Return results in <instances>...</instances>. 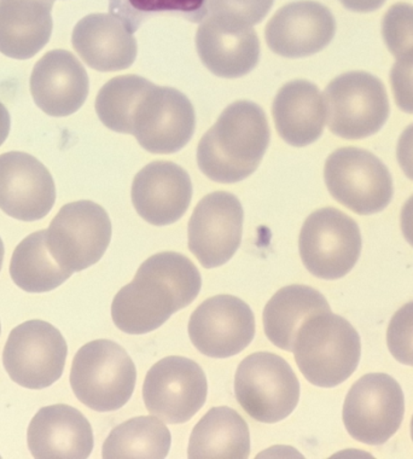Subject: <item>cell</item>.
<instances>
[{"instance_id": "1", "label": "cell", "mask_w": 413, "mask_h": 459, "mask_svg": "<svg viewBox=\"0 0 413 459\" xmlns=\"http://www.w3.org/2000/svg\"><path fill=\"white\" fill-rule=\"evenodd\" d=\"M265 111L251 100H238L221 113L197 148V163L213 182H242L258 169L270 145Z\"/></svg>"}, {"instance_id": "2", "label": "cell", "mask_w": 413, "mask_h": 459, "mask_svg": "<svg viewBox=\"0 0 413 459\" xmlns=\"http://www.w3.org/2000/svg\"><path fill=\"white\" fill-rule=\"evenodd\" d=\"M295 360L310 384L332 388L352 377L362 356L359 333L341 316L317 313L295 337Z\"/></svg>"}, {"instance_id": "3", "label": "cell", "mask_w": 413, "mask_h": 459, "mask_svg": "<svg viewBox=\"0 0 413 459\" xmlns=\"http://www.w3.org/2000/svg\"><path fill=\"white\" fill-rule=\"evenodd\" d=\"M137 370L126 351L110 340L86 343L75 354L71 385L80 403L97 412L116 411L133 395Z\"/></svg>"}, {"instance_id": "4", "label": "cell", "mask_w": 413, "mask_h": 459, "mask_svg": "<svg viewBox=\"0 0 413 459\" xmlns=\"http://www.w3.org/2000/svg\"><path fill=\"white\" fill-rule=\"evenodd\" d=\"M235 394L252 419L262 423L280 422L293 413L300 400V382L282 357L256 352L239 364Z\"/></svg>"}, {"instance_id": "5", "label": "cell", "mask_w": 413, "mask_h": 459, "mask_svg": "<svg viewBox=\"0 0 413 459\" xmlns=\"http://www.w3.org/2000/svg\"><path fill=\"white\" fill-rule=\"evenodd\" d=\"M324 100L329 130L350 141L377 134L391 113L383 82L366 72H349L332 80Z\"/></svg>"}, {"instance_id": "6", "label": "cell", "mask_w": 413, "mask_h": 459, "mask_svg": "<svg viewBox=\"0 0 413 459\" xmlns=\"http://www.w3.org/2000/svg\"><path fill=\"white\" fill-rule=\"evenodd\" d=\"M359 226L336 208L315 211L304 222L298 250L305 267L325 281L339 280L353 270L362 253Z\"/></svg>"}, {"instance_id": "7", "label": "cell", "mask_w": 413, "mask_h": 459, "mask_svg": "<svg viewBox=\"0 0 413 459\" xmlns=\"http://www.w3.org/2000/svg\"><path fill=\"white\" fill-rule=\"evenodd\" d=\"M112 239V221L92 201L65 204L47 230L48 252L68 273H80L102 259Z\"/></svg>"}, {"instance_id": "8", "label": "cell", "mask_w": 413, "mask_h": 459, "mask_svg": "<svg viewBox=\"0 0 413 459\" xmlns=\"http://www.w3.org/2000/svg\"><path fill=\"white\" fill-rule=\"evenodd\" d=\"M324 179L338 203L360 215L376 214L393 198V179L373 152L341 148L325 162Z\"/></svg>"}, {"instance_id": "9", "label": "cell", "mask_w": 413, "mask_h": 459, "mask_svg": "<svg viewBox=\"0 0 413 459\" xmlns=\"http://www.w3.org/2000/svg\"><path fill=\"white\" fill-rule=\"evenodd\" d=\"M195 109L178 90L151 83L131 111L130 127L142 148L152 154L182 151L195 132Z\"/></svg>"}, {"instance_id": "10", "label": "cell", "mask_w": 413, "mask_h": 459, "mask_svg": "<svg viewBox=\"0 0 413 459\" xmlns=\"http://www.w3.org/2000/svg\"><path fill=\"white\" fill-rule=\"evenodd\" d=\"M68 346L60 330L33 319L10 333L3 352L9 377L21 387H50L64 375Z\"/></svg>"}, {"instance_id": "11", "label": "cell", "mask_w": 413, "mask_h": 459, "mask_svg": "<svg viewBox=\"0 0 413 459\" xmlns=\"http://www.w3.org/2000/svg\"><path fill=\"white\" fill-rule=\"evenodd\" d=\"M405 412L400 385L385 374L366 375L346 396L343 423L360 443L378 446L398 432Z\"/></svg>"}, {"instance_id": "12", "label": "cell", "mask_w": 413, "mask_h": 459, "mask_svg": "<svg viewBox=\"0 0 413 459\" xmlns=\"http://www.w3.org/2000/svg\"><path fill=\"white\" fill-rule=\"evenodd\" d=\"M208 382L202 368L184 357H168L149 370L143 385L145 408L169 424L186 423L206 403Z\"/></svg>"}, {"instance_id": "13", "label": "cell", "mask_w": 413, "mask_h": 459, "mask_svg": "<svg viewBox=\"0 0 413 459\" xmlns=\"http://www.w3.org/2000/svg\"><path fill=\"white\" fill-rule=\"evenodd\" d=\"M242 204L225 191L207 195L197 204L189 221V249L204 269L230 262L243 235Z\"/></svg>"}, {"instance_id": "14", "label": "cell", "mask_w": 413, "mask_h": 459, "mask_svg": "<svg viewBox=\"0 0 413 459\" xmlns=\"http://www.w3.org/2000/svg\"><path fill=\"white\" fill-rule=\"evenodd\" d=\"M191 342L210 358L225 359L243 352L255 336L253 311L241 299L217 295L191 315Z\"/></svg>"}, {"instance_id": "15", "label": "cell", "mask_w": 413, "mask_h": 459, "mask_svg": "<svg viewBox=\"0 0 413 459\" xmlns=\"http://www.w3.org/2000/svg\"><path fill=\"white\" fill-rule=\"evenodd\" d=\"M55 203V180L39 160L22 152L0 155V210L32 222L47 217Z\"/></svg>"}, {"instance_id": "16", "label": "cell", "mask_w": 413, "mask_h": 459, "mask_svg": "<svg viewBox=\"0 0 413 459\" xmlns=\"http://www.w3.org/2000/svg\"><path fill=\"white\" fill-rule=\"evenodd\" d=\"M335 33L336 21L332 13L312 0L283 6L274 13L265 30L271 51L286 58L318 54L331 43Z\"/></svg>"}, {"instance_id": "17", "label": "cell", "mask_w": 413, "mask_h": 459, "mask_svg": "<svg viewBox=\"0 0 413 459\" xmlns=\"http://www.w3.org/2000/svg\"><path fill=\"white\" fill-rule=\"evenodd\" d=\"M196 48L204 67L219 78H242L259 64L254 28L218 16L207 15L200 22Z\"/></svg>"}, {"instance_id": "18", "label": "cell", "mask_w": 413, "mask_h": 459, "mask_svg": "<svg viewBox=\"0 0 413 459\" xmlns=\"http://www.w3.org/2000/svg\"><path fill=\"white\" fill-rule=\"evenodd\" d=\"M193 198L185 169L171 161L149 163L134 177L132 203L137 213L155 226L171 225L184 217Z\"/></svg>"}, {"instance_id": "19", "label": "cell", "mask_w": 413, "mask_h": 459, "mask_svg": "<svg viewBox=\"0 0 413 459\" xmlns=\"http://www.w3.org/2000/svg\"><path fill=\"white\" fill-rule=\"evenodd\" d=\"M30 93L48 117H65L84 106L90 91L88 72L67 50H52L34 65Z\"/></svg>"}, {"instance_id": "20", "label": "cell", "mask_w": 413, "mask_h": 459, "mask_svg": "<svg viewBox=\"0 0 413 459\" xmlns=\"http://www.w3.org/2000/svg\"><path fill=\"white\" fill-rule=\"evenodd\" d=\"M27 440L38 459H86L95 443L86 417L64 404L40 409L30 424Z\"/></svg>"}, {"instance_id": "21", "label": "cell", "mask_w": 413, "mask_h": 459, "mask_svg": "<svg viewBox=\"0 0 413 459\" xmlns=\"http://www.w3.org/2000/svg\"><path fill=\"white\" fill-rule=\"evenodd\" d=\"M180 309L178 298L165 281L138 270L134 280L114 298L112 318L121 332L143 335L159 329Z\"/></svg>"}, {"instance_id": "22", "label": "cell", "mask_w": 413, "mask_h": 459, "mask_svg": "<svg viewBox=\"0 0 413 459\" xmlns=\"http://www.w3.org/2000/svg\"><path fill=\"white\" fill-rule=\"evenodd\" d=\"M80 58L96 71L119 72L130 68L137 57V40L112 13H91L80 20L72 34Z\"/></svg>"}, {"instance_id": "23", "label": "cell", "mask_w": 413, "mask_h": 459, "mask_svg": "<svg viewBox=\"0 0 413 459\" xmlns=\"http://www.w3.org/2000/svg\"><path fill=\"white\" fill-rule=\"evenodd\" d=\"M272 114L277 132L293 147H306L321 138L326 121L324 96L314 83L294 80L274 99Z\"/></svg>"}, {"instance_id": "24", "label": "cell", "mask_w": 413, "mask_h": 459, "mask_svg": "<svg viewBox=\"0 0 413 459\" xmlns=\"http://www.w3.org/2000/svg\"><path fill=\"white\" fill-rule=\"evenodd\" d=\"M55 0H0V52L30 60L50 41Z\"/></svg>"}, {"instance_id": "25", "label": "cell", "mask_w": 413, "mask_h": 459, "mask_svg": "<svg viewBox=\"0 0 413 459\" xmlns=\"http://www.w3.org/2000/svg\"><path fill=\"white\" fill-rule=\"evenodd\" d=\"M251 455L248 424L235 410L211 409L194 428L187 447L190 459H245Z\"/></svg>"}, {"instance_id": "26", "label": "cell", "mask_w": 413, "mask_h": 459, "mask_svg": "<svg viewBox=\"0 0 413 459\" xmlns=\"http://www.w3.org/2000/svg\"><path fill=\"white\" fill-rule=\"evenodd\" d=\"M331 311L326 299L308 285L293 284L273 295L263 309L267 339L287 352H293L302 323L317 313Z\"/></svg>"}, {"instance_id": "27", "label": "cell", "mask_w": 413, "mask_h": 459, "mask_svg": "<svg viewBox=\"0 0 413 459\" xmlns=\"http://www.w3.org/2000/svg\"><path fill=\"white\" fill-rule=\"evenodd\" d=\"M48 252L47 230L27 236L13 250L10 276L27 293H47L72 277Z\"/></svg>"}, {"instance_id": "28", "label": "cell", "mask_w": 413, "mask_h": 459, "mask_svg": "<svg viewBox=\"0 0 413 459\" xmlns=\"http://www.w3.org/2000/svg\"><path fill=\"white\" fill-rule=\"evenodd\" d=\"M168 428L158 417H135L114 428L104 441V459H163L171 450Z\"/></svg>"}, {"instance_id": "29", "label": "cell", "mask_w": 413, "mask_h": 459, "mask_svg": "<svg viewBox=\"0 0 413 459\" xmlns=\"http://www.w3.org/2000/svg\"><path fill=\"white\" fill-rule=\"evenodd\" d=\"M151 83L138 75L116 76L108 82L96 99L97 115L104 126L117 134H131V111Z\"/></svg>"}, {"instance_id": "30", "label": "cell", "mask_w": 413, "mask_h": 459, "mask_svg": "<svg viewBox=\"0 0 413 459\" xmlns=\"http://www.w3.org/2000/svg\"><path fill=\"white\" fill-rule=\"evenodd\" d=\"M109 12L134 33L145 21L163 13L202 22L207 16V0H109Z\"/></svg>"}, {"instance_id": "31", "label": "cell", "mask_w": 413, "mask_h": 459, "mask_svg": "<svg viewBox=\"0 0 413 459\" xmlns=\"http://www.w3.org/2000/svg\"><path fill=\"white\" fill-rule=\"evenodd\" d=\"M138 270L165 281L178 298L182 308L193 304L202 287L200 271L182 254L175 252L155 254L145 260Z\"/></svg>"}, {"instance_id": "32", "label": "cell", "mask_w": 413, "mask_h": 459, "mask_svg": "<svg viewBox=\"0 0 413 459\" xmlns=\"http://www.w3.org/2000/svg\"><path fill=\"white\" fill-rule=\"evenodd\" d=\"M382 36L397 58L413 50V5L398 3L391 6L382 20Z\"/></svg>"}, {"instance_id": "33", "label": "cell", "mask_w": 413, "mask_h": 459, "mask_svg": "<svg viewBox=\"0 0 413 459\" xmlns=\"http://www.w3.org/2000/svg\"><path fill=\"white\" fill-rule=\"evenodd\" d=\"M274 0H207V15L254 26L272 8Z\"/></svg>"}, {"instance_id": "34", "label": "cell", "mask_w": 413, "mask_h": 459, "mask_svg": "<svg viewBox=\"0 0 413 459\" xmlns=\"http://www.w3.org/2000/svg\"><path fill=\"white\" fill-rule=\"evenodd\" d=\"M387 344L399 363L413 367V301L402 306L391 318Z\"/></svg>"}, {"instance_id": "35", "label": "cell", "mask_w": 413, "mask_h": 459, "mask_svg": "<svg viewBox=\"0 0 413 459\" xmlns=\"http://www.w3.org/2000/svg\"><path fill=\"white\" fill-rule=\"evenodd\" d=\"M391 83L398 107L413 114V50L397 58L391 71Z\"/></svg>"}, {"instance_id": "36", "label": "cell", "mask_w": 413, "mask_h": 459, "mask_svg": "<svg viewBox=\"0 0 413 459\" xmlns=\"http://www.w3.org/2000/svg\"><path fill=\"white\" fill-rule=\"evenodd\" d=\"M397 158L405 176L413 180V124L402 132L399 139Z\"/></svg>"}, {"instance_id": "37", "label": "cell", "mask_w": 413, "mask_h": 459, "mask_svg": "<svg viewBox=\"0 0 413 459\" xmlns=\"http://www.w3.org/2000/svg\"><path fill=\"white\" fill-rule=\"evenodd\" d=\"M387 0H340L347 10L354 13H373L381 9Z\"/></svg>"}, {"instance_id": "38", "label": "cell", "mask_w": 413, "mask_h": 459, "mask_svg": "<svg viewBox=\"0 0 413 459\" xmlns=\"http://www.w3.org/2000/svg\"><path fill=\"white\" fill-rule=\"evenodd\" d=\"M400 222L402 235L406 241L413 247V195L402 207Z\"/></svg>"}, {"instance_id": "39", "label": "cell", "mask_w": 413, "mask_h": 459, "mask_svg": "<svg viewBox=\"0 0 413 459\" xmlns=\"http://www.w3.org/2000/svg\"><path fill=\"white\" fill-rule=\"evenodd\" d=\"M10 127H12V117L4 104L0 103V147L4 144L6 138L9 137Z\"/></svg>"}, {"instance_id": "40", "label": "cell", "mask_w": 413, "mask_h": 459, "mask_svg": "<svg viewBox=\"0 0 413 459\" xmlns=\"http://www.w3.org/2000/svg\"><path fill=\"white\" fill-rule=\"evenodd\" d=\"M4 243H3L2 238H0V271H2L3 260H4Z\"/></svg>"}, {"instance_id": "41", "label": "cell", "mask_w": 413, "mask_h": 459, "mask_svg": "<svg viewBox=\"0 0 413 459\" xmlns=\"http://www.w3.org/2000/svg\"><path fill=\"white\" fill-rule=\"evenodd\" d=\"M411 436H412V440H413V416H412V420H411Z\"/></svg>"}, {"instance_id": "42", "label": "cell", "mask_w": 413, "mask_h": 459, "mask_svg": "<svg viewBox=\"0 0 413 459\" xmlns=\"http://www.w3.org/2000/svg\"><path fill=\"white\" fill-rule=\"evenodd\" d=\"M0 333H2V325H0Z\"/></svg>"}]
</instances>
